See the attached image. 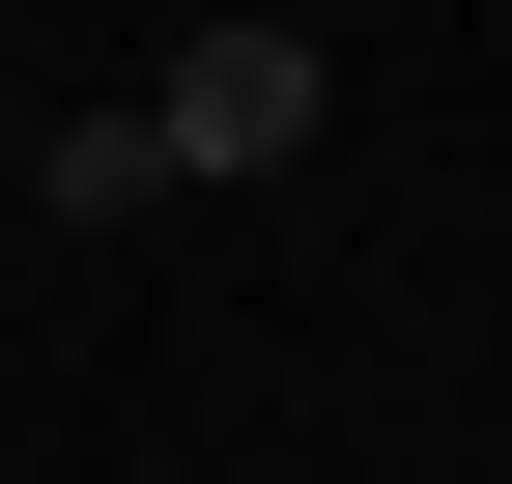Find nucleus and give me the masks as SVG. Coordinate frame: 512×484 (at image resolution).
Instances as JSON below:
<instances>
[{
  "label": "nucleus",
  "instance_id": "nucleus-2",
  "mask_svg": "<svg viewBox=\"0 0 512 484\" xmlns=\"http://www.w3.org/2000/svg\"><path fill=\"white\" fill-rule=\"evenodd\" d=\"M29 200H57V228H114V200H171V143H143V114H57V143H29Z\"/></svg>",
  "mask_w": 512,
  "mask_h": 484
},
{
  "label": "nucleus",
  "instance_id": "nucleus-1",
  "mask_svg": "<svg viewBox=\"0 0 512 484\" xmlns=\"http://www.w3.org/2000/svg\"><path fill=\"white\" fill-rule=\"evenodd\" d=\"M313 86H342L313 29H200V57L143 86V143H171V171H285V143H313Z\"/></svg>",
  "mask_w": 512,
  "mask_h": 484
}]
</instances>
